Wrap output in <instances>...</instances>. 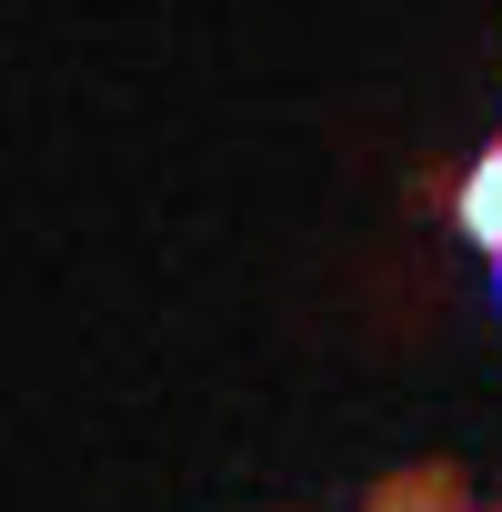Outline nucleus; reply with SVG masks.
Segmentation results:
<instances>
[{"label": "nucleus", "instance_id": "obj_1", "mask_svg": "<svg viewBox=\"0 0 502 512\" xmlns=\"http://www.w3.org/2000/svg\"><path fill=\"white\" fill-rule=\"evenodd\" d=\"M362 512H482V502H472V482H462L452 462H412V472H392Z\"/></svg>", "mask_w": 502, "mask_h": 512}, {"label": "nucleus", "instance_id": "obj_2", "mask_svg": "<svg viewBox=\"0 0 502 512\" xmlns=\"http://www.w3.org/2000/svg\"><path fill=\"white\" fill-rule=\"evenodd\" d=\"M452 221H462L482 251H502V141H492V151L462 171V191H452Z\"/></svg>", "mask_w": 502, "mask_h": 512}, {"label": "nucleus", "instance_id": "obj_3", "mask_svg": "<svg viewBox=\"0 0 502 512\" xmlns=\"http://www.w3.org/2000/svg\"><path fill=\"white\" fill-rule=\"evenodd\" d=\"M492 292H502V251H492Z\"/></svg>", "mask_w": 502, "mask_h": 512}, {"label": "nucleus", "instance_id": "obj_4", "mask_svg": "<svg viewBox=\"0 0 502 512\" xmlns=\"http://www.w3.org/2000/svg\"><path fill=\"white\" fill-rule=\"evenodd\" d=\"M492 512H502V502H492Z\"/></svg>", "mask_w": 502, "mask_h": 512}]
</instances>
